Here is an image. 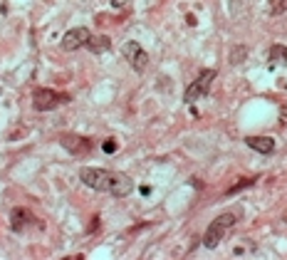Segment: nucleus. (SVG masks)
<instances>
[{"label": "nucleus", "instance_id": "nucleus-1", "mask_svg": "<svg viewBox=\"0 0 287 260\" xmlns=\"http://www.w3.org/2000/svg\"><path fill=\"white\" fill-rule=\"evenodd\" d=\"M82 184L94 189V191H102V194H112L117 198H124L134 191V181L132 176L122 174V171H107V169H82L79 174Z\"/></svg>", "mask_w": 287, "mask_h": 260}, {"label": "nucleus", "instance_id": "nucleus-2", "mask_svg": "<svg viewBox=\"0 0 287 260\" xmlns=\"http://www.w3.org/2000/svg\"><path fill=\"white\" fill-rule=\"evenodd\" d=\"M235 226V216L233 213H223V216H218L213 223L206 228V236H203V246L208 248V251H213L220 246V241L225 238V233L230 231Z\"/></svg>", "mask_w": 287, "mask_h": 260}, {"label": "nucleus", "instance_id": "nucleus-3", "mask_svg": "<svg viewBox=\"0 0 287 260\" xmlns=\"http://www.w3.org/2000/svg\"><path fill=\"white\" fill-rule=\"evenodd\" d=\"M65 102H70V97H67V94H60V92H55V89H37V92L32 94V107H35L37 112H52V109H57V107L65 104Z\"/></svg>", "mask_w": 287, "mask_h": 260}, {"label": "nucleus", "instance_id": "nucleus-4", "mask_svg": "<svg viewBox=\"0 0 287 260\" xmlns=\"http://www.w3.org/2000/svg\"><path fill=\"white\" fill-rule=\"evenodd\" d=\"M122 55H124V60L132 65V69H134V72H144V69L148 67V55H146V50H144L139 42H134V40L124 42Z\"/></svg>", "mask_w": 287, "mask_h": 260}, {"label": "nucleus", "instance_id": "nucleus-5", "mask_svg": "<svg viewBox=\"0 0 287 260\" xmlns=\"http://www.w3.org/2000/svg\"><path fill=\"white\" fill-rule=\"evenodd\" d=\"M215 79V69H206V72H201V77L186 89V102L188 104H193L196 99H201V97H206L208 94V89H211V84H213Z\"/></svg>", "mask_w": 287, "mask_h": 260}, {"label": "nucleus", "instance_id": "nucleus-6", "mask_svg": "<svg viewBox=\"0 0 287 260\" xmlns=\"http://www.w3.org/2000/svg\"><path fill=\"white\" fill-rule=\"evenodd\" d=\"M89 37H92V32H89L87 27H72V30H67V32L62 35V42H60V47H62L65 52L79 50V47H87Z\"/></svg>", "mask_w": 287, "mask_h": 260}, {"label": "nucleus", "instance_id": "nucleus-7", "mask_svg": "<svg viewBox=\"0 0 287 260\" xmlns=\"http://www.w3.org/2000/svg\"><path fill=\"white\" fill-rule=\"evenodd\" d=\"M245 144L253 151H260V154H273L275 151V139H270V136H248Z\"/></svg>", "mask_w": 287, "mask_h": 260}, {"label": "nucleus", "instance_id": "nucleus-8", "mask_svg": "<svg viewBox=\"0 0 287 260\" xmlns=\"http://www.w3.org/2000/svg\"><path fill=\"white\" fill-rule=\"evenodd\" d=\"M62 146H67V151L72 154H87L89 151V139L74 136V134H65L62 136Z\"/></svg>", "mask_w": 287, "mask_h": 260}, {"label": "nucleus", "instance_id": "nucleus-9", "mask_svg": "<svg viewBox=\"0 0 287 260\" xmlns=\"http://www.w3.org/2000/svg\"><path fill=\"white\" fill-rule=\"evenodd\" d=\"M109 37L107 35H97V37H89V42H87V47L94 52V55H99V52H107L109 50Z\"/></svg>", "mask_w": 287, "mask_h": 260}, {"label": "nucleus", "instance_id": "nucleus-10", "mask_svg": "<svg viewBox=\"0 0 287 260\" xmlns=\"http://www.w3.org/2000/svg\"><path fill=\"white\" fill-rule=\"evenodd\" d=\"M278 60L287 62V50L283 45H273V50H270V65H275Z\"/></svg>", "mask_w": 287, "mask_h": 260}, {"label": "nucleus", "instance_id": "nucleus-11", "mask_svg": "<svg viewBox=\"0 0 287 260\" xmlns=\"http://www.w3.org/2000/svg\"><path fill=\"white\" fill-rule=\"evenodd\" d=\"M25 218H27V213H25V211H20V208H17V211H12V228H15V231H20V228H22V223H25Z\"/></svg>", "mask_w": 287, "mask_h": 260}, {"label": "nucleus", "instance_id": "nucleus-12", "mask_svg": "<svg viewBox=\"0 0 287 260\" xmlns=\"http://www.w3.org/2000/svg\"><path fill=\"white\" fill-rule=\"evenodd\" d=\"M270 12H273V15L287 12V0H273V2H270Z\"/></svg>", "mask_w": 287, "mask_h": 260}, {"label": "nucleus", "instance_id": "nucleus-13", "mask_svg": "<svg viewBox=\"0 0 287 260\" xmlns=\"http://www.w3.org/2000/svg\"><path fill=\"white\" fill-rule=\"evenodd\" d=\"M245 55H248V52H245V47H240V45H238V50H235V52H233V57H230V60H233V65H238Z\"/></svg>", "mask_w": 287, "mask_h": 260}, {"label": "nucleus", "instance_id": "nucleus-14", "mask_svg": "<svg viewBox=\"0 0 287 260\" xmlns=\"http://www.w3.org/2000/svg\"><path fill=\"white\" fill-rule=\"evenodd\" d=\"M102 149H104V154H114V151H117V141H114V139H107Z\"/></svg>", "mask_w": 287, "mask_h": 260}, {"label": "nucleus", "instance_id": "nucleus-15", "mask_svg": "<svg viewBox=\"0 0 287 260\" xmlns=\"http://www.w3.org/2000/svg\"><path fill=\"white\" fill-rule=\"evenodd\" d=\"M129 2H132V0H112V5H114V7H127Z\"/></svg>", "mask_w": 287, "mask_h": 260}]
</instances>
